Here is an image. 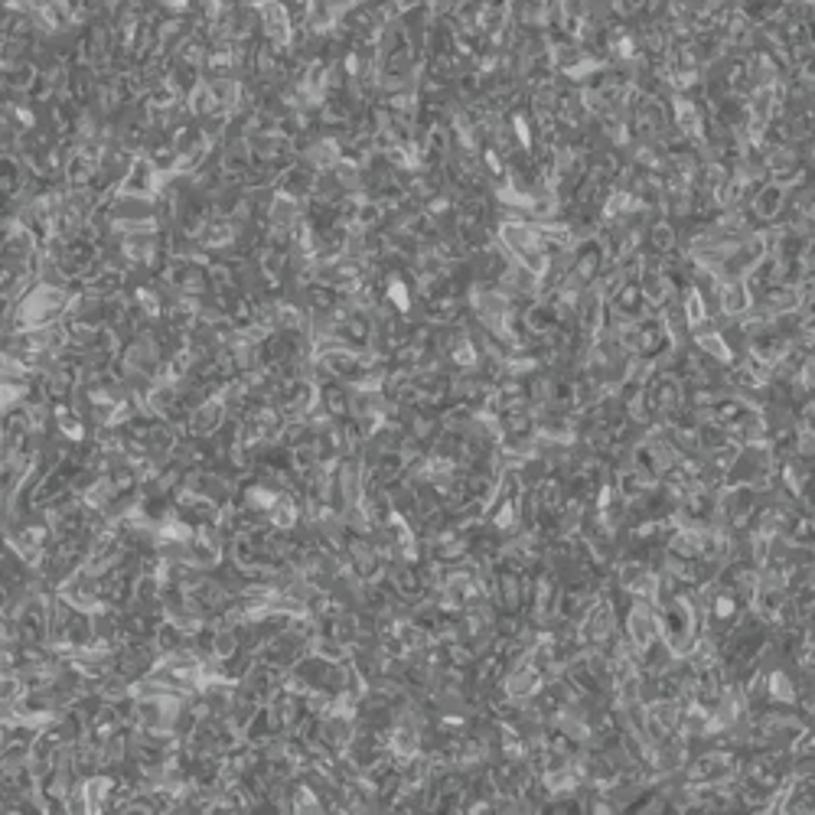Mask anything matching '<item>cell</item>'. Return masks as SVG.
Returning a JSON list of instances; mask_svg holds the SVG:
<instances>
[{
	"instance_id": "obj_1",
	"label": "cell",
	"mask_w": 815,
	"mask_h": 815,
	"mask_svg": "<svg viewBox=\"0 0 815 815\" xmlns=\"http://www.w3.org/2000/svg\"><path fill=\"white\" fill-rule=\"evenodd\" d=\"M4 636H7V629H4V620H0V639H4Z\"/></svg>"
}]
</instances>
